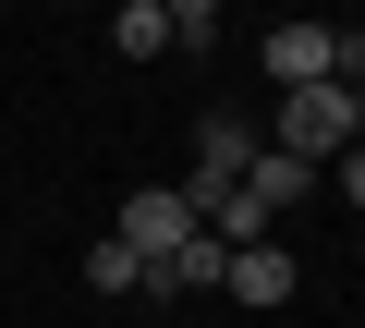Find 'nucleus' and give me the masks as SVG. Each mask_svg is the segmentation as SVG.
Segmentation results:
<instances>
[{
  "label": "nucleus",
  "instance_id": "3",
  "mask_svg": "<svg viewBox=\"0 0 365 328\" xmlns=\"http://www.w3.org/2000/svg\"><path fill=\"white\" fill-rule=\"evenodd\" d=\"M195 231H207V219L182 207V183H146V195H122V243L146 255V280H158V268H170L182 243H195Z\"/></svg>",
  "mask_w": 365,
  "mask_h": 328
},
{
  "label": "nucleus",
  "instance_id": "8",
  "mask_svg": "<svg viewBox=\"0 0 365 328\" xmlns=\"http://www.w3.org/2000/svg\"><path fill=\"white\" fill-rule=\"evenodd\" d=\"M220 268H232V243H220V231H195V243H182V255H170L146 292H220Z\"/></svg>",
  "mask_w": 365,
  "mask_h": 328
},
{
  "label": "nucleus",
  "instance_id": "1",
  "mask_svg": "<svg viewBox=\"0 0 365 328\" xmlns=\"http://www.w3.org/2000/svg\"><path fill=\"white\" fill-rule=\"evenodd\" d=\"M268 146L292 158V171H317V158H341V146H353V85H292V97L268 110Z\"/></svg>",
  "mask_w": 365,
  "mask_h": 328
},
{
  "label": "nucleus",
  "instance_id": "11",
  "mask_svg": "<svg viewBox=\"0 0 365 328\" xmlns=\"http://www.w3.org/2000/svg\"><path fill=\"white\" fill-rule=\"evenodd\" d=\"M170 49H220V0H170Z\"/></svg>",
  "mask_w": 365,
  "mask_h": 328
},
{
  "label": "nucleus",
  "instance_id": "7",
  "mask_svg": "<svg viewBox=\"0 0 365 328\" xmlns=\"http://www.w3.org/2000/svg\"><path fill=\"white\" fill-rule=\"evenodd\" d=\"M110 49L122 61H158L170 49V0H122V13H110Z\"/></svg>",
  "mask_w": 365,
  "mask_h": 328
},
{
  "label": "nucleus",
  "instance_id": "2",
  "mask_svg": "<svg viewBox=\"0 0 365 328\" xmlns=\"http://www.w3.org/2000/svg\"><path fill=\"white\" fill-rule=\"evenodd\" d=\"M256 146H268L256 122H232V110H207V122H195V183H182V207L207 219V207H220V195H232V183L256 171Z\"/></svg>",
  "mask_w": 365,
  "mask_h": 328
},
{
  "label": "nucleus",
  "instance_id": "10",
  "mask_svg": "<svg viewBox=\"0 0 365 328\" xmlns=\"http://www.w3.org/2000/svg\"><path fill=\"white\" fill-rule=\"evenodd\" d=\"M207 231H220V243H268V207H256V195H244V183H232V195H220V207H207Z\"/></svg>",
  "mask_w": 365,
  "mask_h": 328
},
{
  "label": "nucleus",
  "instance_id": "12",
  "mask_svg": "<svg viewBox=\"0 0 365 328\" xmlns=\"http://www.w3.org/2000/svg\"><path fill=\"white\" fill-rule=\"evenodd\" d=\"M329 183H341V207L365 219V146H341V158H329Z\"/></svg>",
  "mask_w": 365,
  "mask_h": 328
},
{
  "label": "nucleus",
  "instance_id": "6",
  "mask_svg": "<svg viewBox=\"0 0 365 328\" xmlns=\"http://www.w3.org/2000/svg\"><path fill=\"white\" fill-rule=\"evenodd\" d=\"M304 183H317V171H292V158H280V146H256V171H244V195L268 207V231H280V219L304 207Z\"/></svg>",
  "mask_w": 365,
  "mask_h": 328
},
{
  "label": "nucleus",
  "instance_id": "5",
  "mask_svg": "<svg viewBox=\"0 0 365 328\" xmlns=\"http://www.w3.org/2000/svg\"><path fill=\"white\" fill-rule=\"evenodd\" d=\"M329 37L341 25H268V85L292 97V85H329Z\"/></svg>",
  "mask_w": 365,
  "mask_h": 328
},
{
  "label": "nucleus",
  "instance_id": "9",
  "mask_svg": "<svg viewBox=\"0 0 365 328\" xmlns=\"http://www.w3.org/2000/svg\"><path fill=\"white\" fill-rule=\"evenodd\" d=\"M86 292H146V255H134L122 231H98V243H86Z\"/></svg>",
  "mask_w": 365,
  "mask_h": 328
},
{
  "label": "nucleus",
  "instance_id": "4",
  "mask_svg": "<svg viewBox=\"0 0 365 328\" xmlns=\"http://www.w3.org/2000/svg\"><path fill=\"white\" fill-rule=\"evenodd\" d=\"M292 280H304V268H292V243H232V268H220V292H232V304H292Z\"/></svg>",
  "mask_w": 365,
  "mask_h": 328
}]
</instances>
